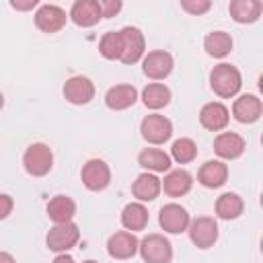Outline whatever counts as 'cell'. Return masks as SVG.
Wrapping results in <instances>:
<instances>
[{"mask_svg": "<svg viewBox=\"0 0 263 263\" xmlns=\"http://www.w3.org/2000/svg\"><path fill=\"white\" fill-rule=\"evenodd\" d=\"M210 88L214 90V95H218L220 99H232L240 92L242 88V76L240 70L232 64H218L212 68L210 72Z\"/></svg>", "mask_w": 263, "mask_h": 263, "instance_id": "cell-1", "label": "cell"}, {"mask_svg": "<svg viewBox=\"0 0 263 263\" xmlns=\"http://www.w3.org/2000/svg\"><path fill=\"white\" fill-rule=\"evenodd\" d=\"M140 257L144 263H171L173 261V245L164 234H148L138 242Z\"/></svg>", "mask_w": 263, "mask_h": 263, "instance_id": "cell-2", "label": "cell"}, {"mask_svg": "<svg viewBox=\"0 0 263 263\" xmlns=\"http://www.w3.org/2000/svg\"><path fill=\"white\" fill-rule=\"evenodd\" d=\"M23 166L31 177H45L53 166V152L47 144L35 142L23 154Z\"/></svg>", "mask_w": 263, "mask_h": 263, "instance_id": "cell-3", "label": "cell"}, {"mask_svg": "<svg viewBox=\"0 0 263 263\" xmlns=\"http://www.w3.org/2000/svg\"><path fill=\"white\" fill-rule=\"evenodd\" d=\"M119 39H121V55L119 62L123 64H138L146 55V39L144 33L138 27H123L119 29Z\"/></svg>", "mask_w": 263, "mask_h": 263, "instance_id": "cell-4", "label": "cell"}, {"mask_svg": "<svg viewBox=\"0 0 263 263\" xmlns=\"http://www.w3.org/2000/svg\"><path fill=\"white\" fill-rule=\"evenodd\" d=\"M140 134H142V138L148 144L160 146V144H164V142L171 140V136H173V123H171L168 117H164L160 113H150V115H146L142 119Z\"/></svg>", "mask_w": 263, "mask_h": 263, "instance_id": "cell-5", "label": "cell"}, {"mask_svg": "<svg viewBox=\"0 0 263 263\" xmlns=\"http://www.w3.org/2000/svg\"><path fill=\"white\" fill-rule=\"evenodd\" d=\"M80 181L88 191H103L111 183V168L101 158H90L80 168Z\"/></svg>", "mask_w": 263, "mask_h": 263, "instance_id": "cell-6", "label": "cell"}, {"mask_svg": "<svg viewBox=\"0 0 263 263\" xmlns=\"http://www.w3.org/2000/svg\"><path fill=\"white\" fill-rule=\"evenodd\" d=\"M187 232H189V238L191 242L197 247V249H210L216 245L218 240V222L212 218V216H197L189 222L187 226Z\"/></svg>", "mask_w": 263, "mask_h": 263, "instance_id": "cell-7", "label": "cell"}, {"mask_svg": "<svg viewBox=\"0 0 263 263\" xmlns=\"http://www.w3.org/2000/svg\"><path fill=\"white\" fill-rule=\"evenodd\" d=\"M80 238V230L74 222H64V224H53L45 236L47 249L55 253H66L70 251Z\"/></svg>", "mask_w": 263, "mask_h": 263, "instance_id": "cell-8", "label": "cell"}, {"mask_svg": "<svg viewBox=\"0 0 263 263\" xmlns=\"http://www.w3.org/2000/svg\"><path fill=\"white\" fill-rule=\"evenodd\" d=\"M173 66H175V60L168 51L164 49H154V51H148L144 58H142V72L150 78V80H164L171 72H173Z\"/></svg>", "mask_w": 263, "mask_h": 263, "instance_id": "cell-9", "label": "cell"}, {"mask_svg": "<svg viewBox=\"0 0 263 263\" xmlns=\"http://www.w3.org/2000/svg\"><path fill=\"white\" fill-rule=\"evenodd\" d=\"M191 218H189V212L181 205V203H166L160 208V214H158V224L164 232L168 234H181L187 230Z\"/></svg>", "mask_w": 263, "mask_h": 263, "instance_id": "cell-10", "label": "cell"}, {"mask_svg": "<svg viewBox=\"0 0 263 263\" xmlns=\"http://www.w3.org/2000/svg\"><path fill=\"white\" fill-rule=\"evenodd\" d=\"M64 99L72 105H88L92 99H95V84L88 76H72L64 82Z\"/></svg>", "mask_w": 263, "mask_h": 263, "instance_id": "cell-11", "label": "cell"}, {"mask_svg": "<svg viewBox=\"0 0 263 263\" xmlns=\"http://www.w3.org/2000/svg\"><path fill=\"white\" fill-rule=\"evenodd\" d=\"M66 21L68 14L58 4H41L35 12V27L43 33H58L60 29H64Z\"/></svg>", "mask_w": 263, "mask_h": 263, "instance_id": "cell-12", "label": "cell"}, {"mask_svg": "<svg viewBox=\"0 0 263 263\" xmlns=\"http://www.w3.org/2000/svg\"><path fill=\"white\" fill-rule=\"evenodd\" d=\"M138 242L140 240L136 238L134 232L119 230V232H115V234L109 236V240H107V253L113 259L125 261V259H132L138 253Z\"/></svg>", "mask_w": 263, "mask_h": 263, "instance_id": "cell-13", "label": "cell"}, {"mask_svg": "<svg viewBox=\"0 0 263 263\" xmlns=\"http://www.w3.org/2000/svg\"><path fill=\"white\" fill-rule=\"evenodd\" d=\"M247 148V142L236 132H220L214 140V152L222 160H234L238 158Z\"/></svg>", "mask_w": 263, "mask_h": 263, "instance_id": "cell-14", "label": "cell"}, {"mask_svg": "<svg viewBox=\"0 0 263 263\" xmlns=\"http://www.w3.org/2000/svg\"><path fill=\"white\" fill-rule=\"evenodd\" d=\"M263 113V103L257 95H240L232 103V117L240 123H255Z\"/></svg>", "mask_w": 263, "mask_h": 263, "instance_id": "cell-15", "label": "cell"}, {"mask_svg": "<svg viewBox=\"0 0 263 263\" xmlns=\"http://www.w3.org/2000/svg\"><path fill=\"white\" fill-rule=\"evenodd\" d=\"M230 121V111L226 105H222L220 101H212V103H205L199 111V123L210 129V132H220L228 125Z\"/></svg>", "mask_w": 263, "mask_h": 263, "instance_id": "cell-16", "label": "cell"}, {"mask_svg": "<svg viewBox=\"0 0 263 263\" xmlns=\"http://www.w3.org/2000/svg\"><path fill=\"white\" fill-rule=\"evenodd\" d=\"M191 185H193V177L185 168H173L164 175V179H160V189L168 197H183L185 193L191 191Z\"/></svg>", "mask_w": 263, "mask_h": 263, "instance_id": "cell-17", "label": "cell"}, {"mask_svg": "<svg viewBox=\"0 0 263 263\" xmlns=\"http://www.w3.org/2000/svg\"><path fill=\"white\" fill-rule=\"evenodd\" d=\"M74 25L78 27H95L103 16H101V6L99 0H76L70 8V14Z\"/></svg>", "mask_w": 263, "mask_h": 263, "instance_id": "cell-18", "label": "cell"}, {"mask_svg": "<svg viewBox=\"0 0 263 263\" xmlns=\"http://www.w3.org/2000/svg\"><path fill=\"white\" fill-rule=\"evenodd\" d=\"M138 101V90L132 84H115L105 95V105L111 111H125Z\"/></svg>", "mask_w": 263, "mask_h": 263, "instance_id": "cell-19", "label": "cell"}, {"mask_svg": "<svg viewBox=\"0 0 263 263\" xmlns=\"http://www.w3.org/2000/svg\"><path fill=\"white\" fill-rule=\"evenodd\" d=\"M228 179V166L222 160H208L197 171V181L208 189H218Z\"/></svg>", "mask_w": 263, "mask_h": 263, "instance_id": "cell-20", "label": "cell"}, {"mask_svg": "<svg viewBox=\"0 0 263 263\" xmlns=\"http://www.w3.org/2000/svg\"><path fill=\"white\" fill-rule=\"evenodd\" d=\"M160 191H162V189H160V179H158L154 173H148V171L140 173V175L136 177L134 185H132V193H134V197H136L140 203L154 201Z\"/></svg>", "mask_w": 263, "mask_h": 263, "instance_id": "cell-21", "label": "cell"}, {"mask_svg": "<svg viewBox=\"0 0 263 263\" xmlns=\"http://www.w3.org/2000/svg\"><path fill=\"white\" fill-rule=\"evenodd\" d=\"M47 218L53 222V224H64V222H72V218L76 216V203L70 195H53L49 201H47Z\"/></svg>", "mask_w": 263, "mask_h": 263, "instance_id": "cell-22", "label": "cell"}, {"mask_svg": "<svg viewBox=\"0 0 263 263\" xmlns=\"http://www.w3.org/2000/svg\"><path fill=\"white\" fill-rule=\"evenodd\" d=\"M228 12H230L232 21H236L240 25H251V23L259 21V16L263 12V2L261 0H232L228 4Z\"/></svg>", "mask_w": 263, "mask_h": 263, "instance_id": "cell-23", "label": "cell"}, {"mask_svg": "<svg viewBox=\"0 0 263 263\" xmlns=\"http://www.w3.org/2000/svg\"><path fill=\"white\" fill-rule=\"evenodd\" d=\"M148 220H150V214H148V208L140 201H132L127 203L123 210H121V224L125 230L129 232H136V230H144L148 226Z\"/></svg>", "mask_w": 263, "mask_h": 263, "instance_id": "cell-24", "label": "cell"}, {"mask_svg": "<svg viewBox=\"0 0 263 263\" xmlns=\"http://www.w3.org/2000/svg\"><path fill=\"white\" fill-rule=\"evenodd\" d=\"M138 164L148 173H168L171 171V156L160 148H144L138 154Z\"/></svg>", "mask_w": 263, "mask_h": 263, "instance_id": "cell-25", "label": "cell"}, {"mask_svg": "<svg viewBox=\"0 0 263 263\" xmlns=\"http://www.w3.org/2000/svg\"><path fill=\"white\" fill-rule=\"evenodd\" d=\"M245 210V201L238 193L226 191L216 199V216L220 220H236Z\"/></svg>", "mask_w": 263, "mask_h": 263, "instance_id": "cell-26", "label": "cell"}, {"mask_svg": "<svg viewBox=\"0 0 263 263\" xmlns=\"http://www.w3.org/2000/svg\"><path fill=\"white\" fill-rule=\"evenodd\" d=\"M142 103L152 111L164 109L171 103V88L162 82H150L142 90Z\"/></svg>", "mask_w": 263, "mask_h": 263, "instance_id": "cell-27", "label": "cell"}, {"mask_svg": "<svg viewBox=\"0 0 263 263\" xmlns=\"http://www.w3.org/2000/svg\"><path fill=\"white\" fill-rule=\"evenodd\" d=\"M232 37L226 33V31H212V33H208L205 35V39H203V49H205V53L208 55H212V58H218V60H222V58H226L230 51H232Z\"/></svg>", "mask_w": 263, "mask_h": 263, "instance_id": "cell-28", "label": "cell"}, {"mask_svg": "<svg viewBox=\"0 0 263 263\" xmlns=\"http://www.w3.org/2000/svg\"><path fill=\"white\" fill-rule=\"evenodd\" d=\"M168 156H171L175 162H179V164H187V162L195 160V156H197V146H195V142H193L191 138H179V140L173 142Z\"/></svg>", "mask_w": 263, "mask_h": 263, "instance_id": "cell-29", "label": "cell"}, {"mask_svg": "<svg viewBox=\"0 0 263 263\" xmlns=\"http://www.w3.org/2000/svg\"><path fill=\"white\" fill-rule=\"evenodd\" d=\"M99 53L105 60H119L121 55V39H119V31H109L101 37L99 41Z\"/></svg>", "mask_w": 263, "mask_h": 263, "instance_id": "cell-30", "label": "cell"}, {"mask_svg": "<svg viewBox=\"0 0 263 263\" xmlns=\"http://www.w3.org/2000/svg\"><path fill=\"white\" fill-rule=\"evenodd\" d=\"M181 8L193 16H201L212 8L210 0H181Z\"/></svg>", "mask_w": 263, "mask_h": 263, "instance_id": "cell-31", "label": "cell"}, {"mask_svg": "<svg viewBox=\"0 0 263 263\" xmlns=\"http://www.w3.org/2000/svg\"><path fill=\"white\" fill-rule=\"evenodd\" d=\"M99 6H101V16L111 18L121 10L123 4H121V0H103V2H99Z\"/></svg>", "mask_w": 263, "mask_h": 263, "instance_id": "cell-32", "label": "cell"}, {"mask_svg": "<svg viewBox=\"0 0 263 263\" xmlns=\"http://www.w3.org/2000/svg\"><path fill=\"white\" fill-rule=\"evenodd\" d=\"M12 208H14L12 197H10V195H6V193H0V220L8 218V216H10V212H12Z\"/></svg>", "mask_w": 263, "mask_h": 263, "instance_id": "cell-33", "label": "cell"}, {"mask_svg": "<svg viewBox=\"0 0 263 263\" xmlns=\"http://www.w3.org/2000/svg\"><path fill=\"white\" fill-rule=\"evenodd\" d=\"M37 0H10V6L14 8V10H21V12H25V10H33V8H37Z\"/></svg>", "mask_w": 263, "mask_h": 263, "instance_id": "cell-34", "label": "cell"}, {"mask_svg": "<svg viewBox=\"0 0 263 263\" xmlns=\"http://www.w3.org/2000/svg\"><path fill=\"white\" fill-rule=\"evenodd\" d=\"M51 263H76V261H74V257L68 255V253H58V257H55Z\"/></svg>", "mask_w": 263, "mask_h": 263, "instance_id": "cell-35", "label": "cell"}, {"mask_svg": "<svg viewBox=\"0 0 263 263\" xmlns=\"http://www.w3.org/2000/svg\"><path fill=\"white\" fill-rule=\"evenodd\" d=\"M0 263H16V259H14L10 253H6V251H0Z\"/></svg>", "mask_w": 263, "mask_h": 263, "instance_id": "cell-36", "label": "cell"}, {"mask_svg": "<svg viewBox=\"0 0 263 263\" xmlns=\"http://www.w3.org/2000/svg\"><path fill=\"white\" fill-rule=\"evenodd\" d=\"M2 107H4V95L0 92V109H2Z\"/></svg>", "mask_w": 263, "mask_h": 263, "instance_id": "cell-37", "label": "cell"}, {"mask_svg": "<svg viewBox=\"0 0 263 263\" xmlns=\"http://www.w3.org/2000/svg\"><path fill=\"white\" fill-rule=\"evenodd\" d=\"M82 263H97V261H92V259H86V261H82Z\"/></svg>", "mask_w": 263, "mask_h": 263, "instance_id": "cell-38", "label": "cell"}]
</instances>
